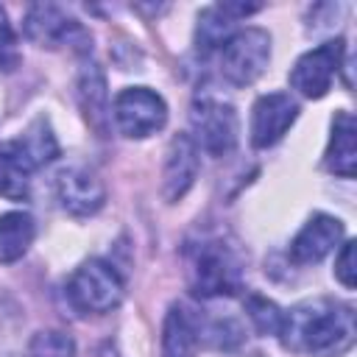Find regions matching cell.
<instances>
[{
    "instance_id": "obj_1",
    "label": "cell",
    "mask_w": 357,
    "mask_h": 357,
    "mask_svg": "<svg viewBox=\"0 0 357 357\" xmlns=\"http://www.w3.org/2000/svg\"><path fill=\"white\" fill-rule=\"evenodd\" d=\"M282 343L312 357H340L357 340L354 310L332 298H307L284 312Z\"/></svg>"
},
{
    "instance_id": "obj_2",
    "label": "cell",
    "mask_w": 357,
    "mask_h": 357,
    "mask_svg": "<svg viewBox=\"0 0 357 357\" xmlns=\"http://www.w3.org/2000/svg\"><path fill=\"white\" fill-rule=\"evenodd\" d=\"M187 279L190 290L201 298L231 296L234 290H240L243 268L231 245L206 237L187 245Z\"/></svg>"
},
{
    "instance_id": "obj_3",
    "label": "cell",
    "mask_w": 357,
    "mask_h": 357,
    "mask_svg": "<svg viewBox=\"0 0 357 357\" xmlns=\"http://www.w3.org/2000/svg\"><path fill=\"white\" fill-rule=\"evenodd\" d=\"M123 279L114 265L103 259H86L75 268L67 282V298L73 310L84 315H103L112 312L123 301Z\"/></svg>"
},
{
    "instance_id": "obj_4",
    "label": "cell",
    "mask_w": 357,
    "mask_h": 357,
    "mask_svg": "<svg viewBox=\"0 0 357 357\" xmlns=\"http://www.w3.org/2000/svg\"><path fill=\"white\" fill-rule=\"evenodd\" d=\"M22 31H25V36L33 45L47 47V50L70 45V47L86 53L92 47V36L86 33V28L75 17H70L64 8L53 6V3H33V6H28Z\"/></svg>"
},
{
    "instance_id": "obj_5",
    "label": "cell",
    "mask_w": 357,
    "mask_h": 357,
    "mask_svg": "<svg viewBox=\"0 0 357 357\" xmlns=\"http://www.w3.org/2000/svg\"><path fill=\"white\" fill-rule=\"evenodd\" d=\"M271 61V33L262 28L237 31L220 50V73L234 86L254 84Z\"/></svg>"
},
{
    "instance_id": "obj_6",
    "label": "cell",
    "mask_w": 357,
    "mask_h": 357,
    "mask_svg": "<svg viewBox=\"0 0 357 357\" xmlns=\"http://www.w3.org/2000/svg\"><path fill=\"white\" fill-rule=\"evenodd\" d=\"M112 114L123 137L142 139L156 134L167 123V103L159 92L148 86H126L123 92H117Z\"/></svg>"
},
{
    "instance_id": "obj_7",
    "label": "cell",
    "mask_w": 357,
    "mask_h": 357,
    "mask_svg": "<svg viewBox=\"0 0 357 357\" xmlns=\"http://www.w3.org/2000/svg\"><path fill=\"white\" fill-rule=\"evenodd\" d=\"M190 123L195 134L192 142L212 156H223L237 145L240 123H237V112L231 103H223L215 98H198L192 103Z\"/></svg>"
},
{
    "instance_id": "obj_8",
    "label": "cell",
    "mask_w": 357,
    "mask_h": 357,
    "mask_svg": "<svg viewBox=\"0 0 357 357\" xmlns=\"http://www.w3.org/2000/svg\"><path fill=\"white\" fill-rule=\"evenodd\" d=\"M343 56H346L343 39H329V42L307 50L304 56H298V61L290 70V86L310 100L324 98L329 92L337 70L343 67Z\"/></svg>"
},
{
    "instance_id": "obj_9",
    "label": "cell",
    "mask_w": 357,
    "mask_h": 357,
    "mask_svg": "<svg viewBox=\"0 0 357 357\" xmlns=\"http://www.w3.org/2000/svg\"><path fill=\"white\" fill-rule=\"evenodd\" d=\"M298 117V103L287 92L259 95L251 109V145L271 148L276 145Z\"/></svg>"
},
{
    "instance_id": "obj_10",
    "label": "cell",
    "mask_w": 357,
    "mask_h": 357,
    "mask_svg": "<svg viewBox=\"0 0 357 357\" xmlns=\"http://www.w3.org/2000/svg\"><path fill=\"white\" fill-rule=\"evenodd\" d=\"M56 198L70 215L89 218L103 206L106 187L98 178V173H92L89 167L70 165V167L59 170V176H56Z\"/></svg>"
},
{
    "instance_id": "obj_11",
    "label": "cell",
    "mask_w": 357,
    "mask_h": 357,
    "mask_svg": "<svg viewBox=\"0 0 357 357\" xmlns=\"http://www.w3.org/2000/svg\"><path fill=\"white\" fill-rule=\"evenodd\" d=\"M198 176V145L190 134H176L165 153L162 167V195L167 204H176L187 195Z\"/></svg>"
},
{
    "instance_id": "obj_12",
    "label": "cell",
    "mask_w": 357,
    "mask_h": 357,
    "mask_svg": "<svg viewBox=\"0 0 357 357\" xmlns=\"http://www.w3.org/2000/svg\"><path fill=\"white\" fill-rule=\"evenodd\" d=\"M254 11H259V6H248V3H218V6L204 8L198 14V25H195L198 53L223 50V45L237 33L234 25Z\"/></svg>"
},
{
    "instance_id": "obj_13",
    "label": "cell",
    "mask_w": 357,
    "mask_h": 357,
    "mask_svg": "<svg viewBox=\"0 0 357 357\" xmlns=\"http://www.w3.org/2000/svg\"><path fill=\"white\" fill-rule=\"evenodd\" d=\"M343 240V223L332 215H312L301 231L293 237L290 243V259L296 265H312V262H321L329 251H335V245H340Z\"/></svg>"
},
{
    "instance_id": "obj_14",
    "label": "cell",
    "mask_w": 357,
    "mask_h": 357,
    "mask_svg": "<svg viewBox=\"0 0 357 357\" xmlns=\"http://www.w3.org/2000/svg\"><path fill=\"white\" fill-rule=\"evenodd\" d=\"M324 165L329 173L351 178L357 173V126L349 112H337L332 120V137L324 153Z\"/></svg>"
},
{
    "instance_id": "obj_15",
    "label": "cell",
    "mask_w": 357,
    "mask_h": 357,
    "mask_svg": "<svg viewBox=\"0 0 357 357\" xmlns=\"http://www.w3.org/2000/svg\"><path fill=\"white\" fill-rule=\"evenodd\" d=\"M78 100H81V109H84V117L86 123L100 134L106 137L109 131V92H106V78H103V70L95 64V61H86L78 73Z\"/></svg>"
},
{
    "instance_id": "obj_16",
    "label": "cell",
    "mask_w": 357,
    "mask_h": 357,
    "mask_svg": "<svg viewBox=\"0 0 357 357\" xmlns=\"http://www.w3.org/2000/svg\"><path fill=\"white\" fill-rule=\"evenodd\" d=\"M8 145H11L14 153L28 165L31 173L39 170V167H45V165H50V162L59 156V139H56V134H53V128H50V120H47L45 114L33 117V120L28 123V128H25L17 139H11Z\"/></svg>"
},
{
    "instance_id": "obj_17",
    "label": "cell",
    "mask_w": 357,
    "mask_h": 357,
    "mask_svg": "<svg viewBox=\"0 0 357 357\" xmlns=\"http://www.w3.org/2000/svg\"><path fill=\"white\" fill-rule=\"evenodd\" d=\"M198 343L195 318L181 304H173L162 324V357H195Z\"/></svg>"
},
{
    "instance_id": "obj_18",
    "label": "cell",
    "mask_w": 357,
    "mask_h": 357,
    "mask_svg": "<svg viewBox=\"0 0 357 357\" xmlns=\"http://www.w3.org/2000/svg\"><path fill=\"white\" fill-rule=\"evenodd\" d=\"M36 237V223L28 212H6L0 215V262L11 265L22 259Z\"/></svg>"
},
{
    "instance_id": "obj_19",
    "label": "cell",
    "mask_w": 357,
    "mask_h": 357,
    "mask_svg": "<svg viewBox=\"0 0 357 357\" xmlns=\"http://www.w3.org/2000/svg\"><path fill=\"white\" fill-rule=\"evenodd\" d=\"M0 195L8 201H28L31 195V170L8 142L0 145Z\"/></svg>"
},
{
    "instance_id": "obj_20",
    "label": "cell",
    "mask_w": 357,
    "mask_h": 357,
    "mask_svg": "<svg viewBox=\"0 0 357 357\" xmlns=\"http://www.w3.org/2000/svg\"><path fill=\"white\" fill-rule=\"evenodd\" d=\"M245 315L251 321V326L259 332V335H273L279 337L282 335V326H284V310H279L271 298L265 296H245Z\"/></svg>"
},
{
    "instance_id": "obj_21",
    "label": "cell",
    "mask_w": 357,
    "mask_h": 357,
    "mask_svg": "<svg viewBox=\"0 0 357 357\" xmlns=\"http://www.w3.org/2000/svg\"><path fill=\"white\" fill-rule=\"evenodd\" d=\"M25 357H75V340L61 329H42L31 335Z\"/></svg>"
},
{
    "instance_id": "obj_22",
    "label": "cell",
    "mask_w": 357,
    "mask_h": 357,
    "mask_svg": "<svg viewBox=\"0 0 357 357\" xmlns=\"http://www.w3.org/2000/svg\"><path fill=\"white\" fill-rule=\"evenodd\" d=\"M198 340H204L215 349H234L243 340V329L231 318H215V321L198 326Z\"/></svg>"
},
{
    "instance_id": "obj_23",
    "label": "cell",
    "mask_w": 357,
    "mask_h": 357,
    "mask_svg": "<svg viewBox=\"0 0 357 357\" xmlns=\"http://www.w3.org/2000/svg\"><path fill=\"white\" fill-rule=\"evenodd\" d=\"M20 67V47H17V33L8 22L6 8L0 6V70L11 73Z\"/></svg>"
},
{
    "instance_id": "obj_24",
    "label": "cell",
    "mask_w": 357,
    "mask_h": 357,
    "mask_svg": "<svg viewBox=\"0 0 357 357\" xmlns=\"http://www.w3.org/2000/svg\"><path fill=\"white\" fill-rule=\"evenodd\" d=\"M11 312L14 310L0 307V357H25L17 346V318Z\"/></svg>"
},
{
    "instance_id": "obj_25",
    "label": "cell",
    "mask_w": 357,
    "mask_h": 357,
    "mask_svg": "<svg viewBox=\"0 0 357 357\" xmlns=\"http://www.w3.org/2000/svg\"><path fill=\"white\" fill-rule=\"evenodd\" d=\"M335 276L340 279V284L343 287H354V282H357V268H354V243L351 240H346L343 245H340V254H337V259H335Z\"/></svg>"
}]
</instances>
